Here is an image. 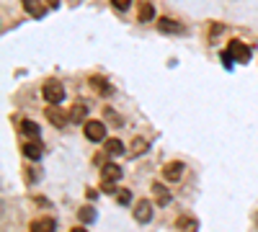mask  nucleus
I'll use <instances>...</instances> for the list:
<instances>
[{
    "label": "nucleus",
    "instance_id": "1",
    "mask_svg": "<svg viewBox=\"0 0 258 232\" xmlns=\"http://www.w3.org/2000/svg\"><path fill=\"white\" fill-rule=\"evenodd\" d=\"M83 134H85V139H88V142H103L106 139V124L98 121V119L85 121L83 124Z\"/></svg>",
    "mask_w": 258,
    "mask_h": 232
},
{
    "label": "nucleus",
    "instance_id": "2",
    "mask_svg": "<svg viewBox=\"0 0 258 232\" xmlns=\"http://www.w3.org/2000/svg\"><path fill=\"white\" fill-rule=\"evenodd\" d=\"M47 119H49V124L52 126H57V129H64V126H68V121H70V111H62L57 103H49L47 106Z\"/></svg>",
    "mask_w": 258,
    "mask_h": 232
},
{
    "label": "nucleus",
    "instance_id": "3",
    "mask_svg": "<svg viewBox=\"0 0 258 232\" xmlns=\"http://www.w3.org/2000/svg\"><path fill=\"white\" fill-rule=\"evenodd\" d=\"M227 54H230V59H235V62H240V65H245V62H250V49L243 44V41H238V39H232L230 44H227V49H225Z\"/></svg>",
    "mask_w": 258,
    "mask_h": 232
},
{
    "label": "nucleus",
    "instance_id": "4",
    "mask_svg": "<svg viewBox=\"0 0 258 232\" xmlns=\"http://www.w3.org/2000/svg\"><path fill=\"white\" fill-rule=\"evenodd\" d=\"M41 96L47 98V103H59V101L64 98L62 83H59V80H47V83H44V88H41Z\"/></svg>",
    "mask_w": 258,
    "mask_h": 232
},
{
    "label": "nucleus",
    "instance_id": "5",
    "mask_svg": "<svg viewBox=\"0 0 258 232\" xmlns=\"http://www.w3.org/2000/svg\"><path fill=\"white\" fill-rule=\"evenodd\" d=\"M181 176H183V163H181V160H173V163H165V165H163V178H165L168 183L181 181Z\"/></svg>",
    "mask_w": 258,
    "mask_h": 232
},
{
    "label": "nucleus",
    "instance_id": "6",
    "mask_svg": "<svg viewBox=\"0 0 258 232\" xmlns=\"http://www.w3.org/2000/svg\"><path fill=\"white\" fill-rule=\"evenodd\" d=\"M135 219L142 222V224H147L150 219H153V204H150L147 199L137 201V206H135Z\"/></svg>",
    "mask_w": 258,
    "mask_h": 232
},
{
    "label": "nucleus",
    "instance_id": "7",
    "mask_svg": "<svg viewBox=\"0 0 258 232\" xmlns=\"http://www.w3.org/2000/svg\"><path fill=\"white\" fill-rule=\"evenodd\" d=\"M121 178V168L119 165H114V163H109V165H103V173H101V183H114L116 186V181Z\"/></svg>",
    "mask_w": 258,
    "mask_h": 232
},
{
    "label": "nucleus",
    "instance_id": "8",
    "mask_svg": "<svg viewBox=\"0 0 258 232\" xmlns=\"http://www.w3.org/2000/svg\"><path fill=\"white\" fill-rule=\"evenodd\" d=\"M103 155H106V158H119V155H124V142H121V139H106Z\"/></svg>",
    "mask_w": 258,
    "mask_h": 232
},
{
    "label": "nucleus",
    "instance_id": "9",
    "mask_svg": "<svg viewBox=\"0 0 258 232\" xmlns=\"http://www.w3.org/2000/svg\"><path fill=\"white\" fill-rule=\"evenodd\" d=\"M54 219L52 217H39L31 222V232H54Z\"/></svg>",
    "mask_w": 258,
    "mask_h": 232
},
{
    "label": "nucleus",
    "instance_id": "10",
    "mask_svg": "<svg viewBox=\"0 0 258 232\" xmlns=\"http://www.w3.org/2000/svg\"><path fill=\"white\" fill-rule=\"evenodd\" d=\"M88 83H91V88H93L96 93H101V96H111V93H114V88H111L103 78H98V75H96V78H91Z\"/></svg>",
    "mask_w": 258,
    "mask_h": 232
},
{
    "label": "nucleus",
    "instance_id": "11",
    "mask_svg": "<svg viewBox=\"0 0 258 232\" xmlns=\"http://www.w3.org/2000/svg\"><path fill=\"white\" fill-rule=\"evenodd\" d=\"M153 194H155V199H158L160 206H168L170 204V194H168V188L163 183H153Z\"/></svg>",
    "mask_w": 258,
    "mask_h": 232
},
{
    "label": "nucleus",
    "instance_id": "12",
    "mask_svg": "<svg viewBox=\"0 0 258 232\" xmlns=\"http://www.w3.org/2000/svg\"><path fill=\"white\" fill-rule=\"evenodd\" d=\"M85 116H88V109H85L83 103H75V106L70 109V121H73V124H83Z\"/></svg>",
    "mask_w": 258,
    "mask_h": 232
},
{
    "label": "nucleus",
    "instance_id": "13",
    "mask_svg": "<svg viewBox=\"0 0 258 232\" xmlns=\"http://www.w3.org/2000/svg\"><path fill=\"white\" fill-rule=\"evenodd\" d=\"M158 29L163 34H176V31H181V24H176V21H170V18H158Z\"/></svg>",
    "mask_w": 258,
    "mask_h": 232
},
{
    "label": "nucleus",
    "instance_id": "14",
    "mask_svg": "<svg viewBox=\"0 0 258 232\" xmlns=\"http://www.w3.org/2000/svg\"><path fill=\"white\" fill-rule=\"evenodd\" d=\"M24 8H26V13L34 16V18H41V16H44V8H41L39 0H24Z\"/></svg>",
    "mask_w": 258,
    "mask_h": 232
},
{
    "label": "nucleus",
    "instance_id": "15",
    "mask_svg": "<svg viewBox=\"0 0 258 232\" xmlns=\"http://www.w3.org/2000/svg\"><path fill=\"white\" fill-rule=\"evenodd\" d=\"M21 132H24L26 137H39V124L36 121H31V119H24V121H21Z\"/></svg>",
    "mask_w": 258,
    "mask_h": 232
},
{
    "label": "nucleus",
    "instance_id": "16",
    "mask_svg": "<svg viewBox=\"0 0 258 232\" xmlns=\"http://www.w3.org/2000/svg\"><path fill=\"white\" fill-rule=\"evenodd\" d=\"M137 18H140V24H147V21H153V18H155V8L150 6V3H142Z\"/></svg>",
    "mask_w": 258,
    "mask_h": 232
},
{
    "label": "nucleus",
    "instance_id": "17",
    "mask_svg": "<svg viewBox=\"0 0 258 232\" xmlns=\"http://www.w3.org/2000/svg\"><path fill=\"white\" fill-rule=\"evenodd\" d=\"M24 155H26L29 160H39V158H41V144H39V142L24 144Z\"/></svg>",
    "mask_w": 258,
    "mask_h": 232
},
{
    "label": "nucleus",
    "instance_id": "18",
    "mask_svg": "<svg viewBox=\"0 0 258 232\" xmlns=\"http://www.w3.org/2000/svg\"><path fill=\"white\" fill-rule=\"evenodd\" d=\"M78 219H80L83 224L93 222V219H96V209H93V206H80V212H78Z\"/></svg>",
    "mask_w": 258,
    "mask_h": 232
},
{
    "label": "nucleus",
    "instance_id": "19",
    "mask_svg": "<svg viewBox=\"0 0 258 232\" xmlns=\"http://www.w3.org/2000/svg\"><path fill=\"white\" fill-rule=\"evenodd\" d=\"M147 139H142V137H137L135 142H132V155H145L147 152Z\"/></svg>",
    "mask_w": 258,
    "mask_h": 232
},
{
    "label": "nucleus",
    "instance_id": "20",
    "mask_svg": "<svg viewBox=\"0 0 258 232\" xmlns=\"http://www.w3.org/2000/svg\"><path fill=\"white\" fill-rule=\"evenodd\" d=\"M111 6H114L116 11H126L129 6H132V0H111Z\"/></svg>",
    "mask_w": 258,
    "mask_h": 232
},
{
    "label": "nucleus",
    "instance_id": "21",
    "mask_svg": "<svg viewBox=\"0 0 258 232\" xmlns=\"http://www.w3.org/2000/svg\"><path fill=\"white\" fill-rule=\"evenodd\" d=\"M116 194H119V201H121V204H129V201H132V196H129L126 188H121V191H116Z\"/></svg>",
    "mask_w": 258,
    "mask_h": 232
},
{
    "label": "nucleus",
    "instance_id": "22",
    "mask_svg": "<svg viewBox=\"0 0 258 232\" xmlns=\"http://www.w3.org/2000/svg\"><path fill=\"white\" fill-rule=\"evenodd\" d=\"M70 232H88V229H85V227H73Z\"/></svg>",
    "mask_w": 258,
    "mask_h": 232
},
{
    "label": "nucleus",
    "instance_id": "23",
    "mask_svg": "<svg viewBox=\"0 0 258 232\" xmlns=\"http://www.w3.org/2000/svg\"><path fill=\"white\" fill-rule=\"evenodd\" d=\"M47 3H49L52 8H57V0H47Z\"/></svg>",
    "mask_w": 258,
    "mask_h": 232
}]
</instances>
